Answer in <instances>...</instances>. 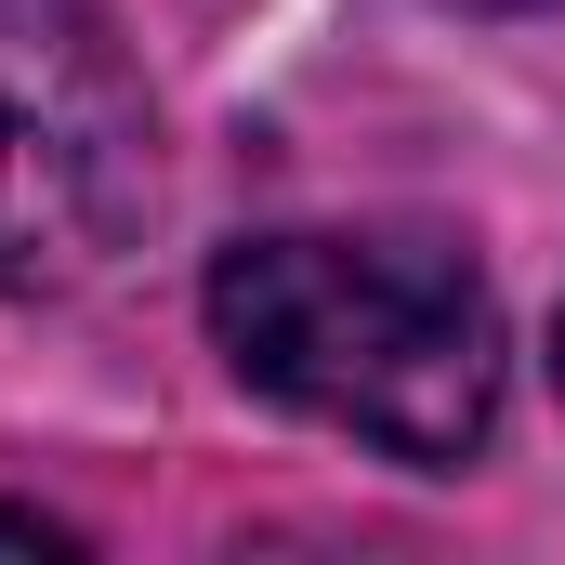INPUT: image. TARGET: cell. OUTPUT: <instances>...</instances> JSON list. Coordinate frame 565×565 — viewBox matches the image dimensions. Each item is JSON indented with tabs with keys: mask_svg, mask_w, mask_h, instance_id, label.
<instances>
[{
	"mask_svg": "<svg viewBox=\"0 0 565 565\" xmlns=\"http://www.w3.org/2000/svg\"><path fill=\"white\" fill-rule=\"evenodd\" d=\"M211 342L250 395L422 473H460L500 422V302L473 250L434 224H329L224 250Z\"/></svg>",
	"mask_w": 565,
	"mask_h": 565,
	"instance_id": "1",
	"label": "cell"
},
{
	"mask_svg": "<svg viewBox=\"0 0 565 565\" xmlns=\"http://www.w3.org/2000/svg\"><path fill=\"white\" fill-rule=\"evenodd\" d=\"M158 184L145 79L93 0H0V289L119 264Z\"/></svg>",
	"mask_w": 565,
	"mask_h": 565,
	"instance_id": "2",
	"label": "cell"
},
{
	"mask_svg": "<svg viewBox=\"0 0 565 565\" xmlns=\"http://www.w3.org/2000/svg\"><path fill=\"white\" fill-rule=\"evenodd\" d=\"M0 540L13 553H66V526H40V513H0Z\"/></svg>",
	"mask_w": 565,
	"mask_h": 565,
	"instance_id": "3",
	"label": "cell"
},
{
	"mask_svg": "<svg viewBox=\"0 0 565 565\" xmlns=\"http://www.w3.org/2000/svg\"><path fill=\"white\" fill-rule=\"evenodd\" d=\"M460 13H540V0H460Z\"/></svg>",
	"mask_w": 565,
	"mask_h": 565,
	"instance_id": "4",
	"label": "cell"
},
{
	"mask_svg": "<svg viewBox=\"0 0 565 565\" xmlns=\"http://www.w3.org/2000/svg\"><path fill=\"white\" fill-rule=\"evenodd\" d=\"M553 355H565V316H553Z\"/></svg>",
	"mask_w": 565,
	"mask_h": 565,
	"instance_id": "5",
	"label": "cell"
}]
</instances>
